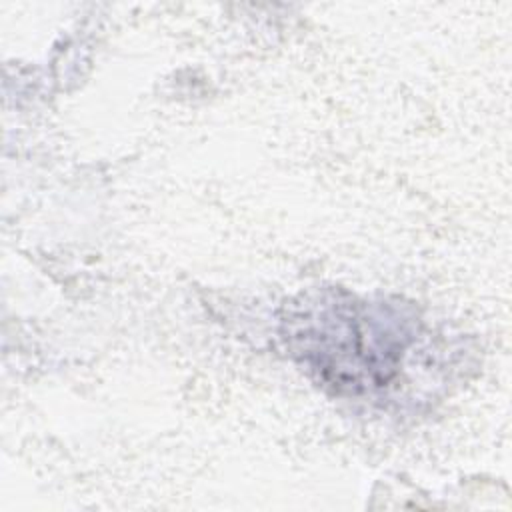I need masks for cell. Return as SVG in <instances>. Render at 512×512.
I'll list each match as a JSON object with an SVG mask.
<instances>
[{
  "label": "cell",
  "instance_id": "1",
  "mask_svg": "<svg viewBox=\"0 0 512 512\" xmlns=\"http://www.w3.org/2000/svg\"><path fill=\"white\" fill-rule=\"evenodd\" d=\"M288 352L338 394L384 390L416 342V322L398 304L322 290L290 304L282 318Z\"/></svg>",
  "mask_w": 512,
  "mask_h": 512
}]
</instances>
